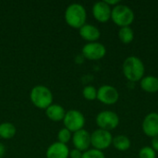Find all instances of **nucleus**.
<instances>
[{
    "label": "nucleus",
    "instance_id": "12",
    "mask_svg": "<svg viewBox=\"0 0 158 158\" xmlns=\"http://www.w3.org/2000/svg\"><path fill=\"white\" fill-rule=\"evenodd\" d=\"M111 6H109L105 1L95 2L92 8L94 18L101 23L107 22L111 19Z\"/></svg>",
    "mask_w": 158,
    "mask_h": 158
},
{
    "label": "nucleus",
    "instance_id": "25",
    "mask_svg": "<svg viewBox=\"0 0 158 158\" xmlns=\"http://www.w3.org/2000/svg\"><path fill=\"white\" fill-rule=\"evenodd\" d=\"M151 147H152L156 152H158V136H156V137L152 138V141H151Z\"/></svg>",
    "mask_w": 158,
    "mask_h": 158
},
{
    "label": "nucleus",
    "instance_id": "17",
    "mask_svg": "<svg viewBox=\"0 0 158 158\" xmlns=\"http://www.w3.org/2000/svg\"><path fill=\"white\" fill-rule=\"evenodd\" d=\"M112 144L118 151L125 152L131 148V143L130 138L126 135H118L116 137H113Z\"/></svg>",
    "mask_w": 158,
    "mask_h": 158
},
{
    "label": "nucleus",
    "instance_id": "1",
    "mask_svg": "<svg viewBox=\"0 0 158 158\" xmlns=\"http://www.w3.org/2000/svg\"><path fill=\"white\" fill-rule=\"evenodd\" d=\"M122 72L128 81L131 82L139 81L144 77V64L142 59L135 56H128L123 62Z\"/></svg>",
    "mask_w": 158,
    "mask_h": 158
},
{
    "label": "nucleus",
    "instance_id": "22",
    "mask_svg": "<svg viewBox=\"0 0 158 158\" xmlns=\"http://www.w3.org/2000/svg\"><path fill=\"white\" fill-rule=\"evenodd\" d=\"M139 158H156V152L151 146H144L139 152Z\"/></svg>",
    "mask_w": 158,
    "mask_h": 158
},
{
    "label": "nucleus",
    "instance_id": "16",
    "mask_svg": "<svg viewBox=\"0 0 158 158\" xmlns=\"http://www.w3.org/2000/svg\"><path fill=\"white\" fill-rule=\"evenodd\" d=\"M141 88L150 94L157 93L158 92V78L155 76H144L140 81Z\"/></svg>",
    "mask_w": 158,
    "mask_h": 158
},
{
    "label": "nucleus",
    "instance_id": "7",
    "mask_svg": "<svg viewBox=\"0 0 158 158\" xmlns=\"http://www.w3.org/2000/svg\"><path fill=\"white\" fill-rule=\"evenodd\" d=\"M112 141L113 136L110 131L97 129L91 133V146L94 149L103 152L112 144Z\"/></svg>",
    "mask_w": 158,
    "mask_h": 158
},
{
    "label": "nucleus",
    "instance_id": "24",
    "mask_svg": "<svg viewBox=\"0 0 158 158\" xmlns=\"http://www.w3.org/2000/svg\"><path fill=\"white\" fill-rule=\"evenodd\" d=\"M82 152L74 148L72 150H69V158H81L82 157Z\"/></svg>",
    "mask_w": 158,
    "mask_h": 158
},
{
    "label": "nucleus",
    "instance_id": "26",
    "mask_svg": "<svg viewBox=\"0 0 158 158\" xmlns=\"http://www.w3.org/2000/svg\"><path fill=\"white\" fill-rule=\"evenodd\" d=\"M109 6H116L117 5H118V4H120V2L118 1V0H104Z\"/></svg>",
    "mask_w": 158,
    "mask_h": 158
},
{
    "label": "nucleus",
    "instance_id": "9",
    "mask_svg": "<svg viewBox=\"0 0 158 158\" xmlns=\"http://www.w3.org/2000/svg\"><path fill=\"white\" fill-rule=\"evenodd\" d=\"M119 94L112 85H103L97 89V100L104 105L111 106L118 101Z\"/></svg>",
    "mask_w": 158,
    "mask_h": 158
},
{
    "label": "nucleus",
    "instance_id": "13",
    "mask_svg": "<svg viewBox=\"0 0 158 158\" xmlns=\"http://www.w3.org/2000/svg\"><path fill=\"white\" fill-rule=\"evenodd\" d=\"M69 149L67 144L55 142L48 146L45 152L46 158H69Z\"/></svg>",
    "mask_w": 158,
    "mask_h": 158
},
{
    "label": "nucleus",
    "instance_id": "8",
    "mask_svg": "<svg viewBox=\"0 0 158 158\" xmlns=\"http://www.w3.org/2000/svg\"><path fill=\"white\" fill-rule=\"evenodd\" d=\"M81 54L83 57L88 60H100L106 54V46L98 42L87 43L83 45L81 49Z\"/></svg>",
    "mask_w": 158,
    "mask_h": 158
},
{
    "label": "nucleus",
    "instance_id": "14",
    "mask_svg": "<svg viewBox=\"0 0 158 158\" xmlns=\"http://www.w3.org/2000/svg\"><path fill=\"white\" fill-rule=\"evenodd\" d=\"M79 34L83 40L87 41L88 43L97 42V40L101 36V32L96 26L87 23L79 29Z\"/></svg>",
    "mask_w": 158,
    "mask_h": 158
},
{
    "label": "nucleus",
    "instance_id": "19",
    "mask_svg": "<svg viewBox=\"0 0 158 158\" xmlns=\"http://www.w3.org/2000/svg\"><path fill=\"white\" fill-rule=\"evenodd\" d=\"M118 38H119L120 42H122L123 44H129L134 39V31L131 28V26L122 27L118 31Z\"/></svg>",
    "mask_w": 158,
    "mask_h": 158
},
{
    "label": "nucleus",
    "instance_id": "6",
    "mask_svg": "<svg viewBox=\"0 0 158 158\" xmlns=\"http://www.w3.org/2000/svg\"><path fill=\"white\" fill-rule=\"evenodd\" d=\"M96 125L99 129L110 131L115 130L119 124V118L117 113L110 110H104L97 114L95 118Z\"/></svg>",
    "mask_w": 158,
    "mask_h": 158
},
{
    "label": "nucleus",
    "instance_id": "15",
    "mask_svg": "<svg viewBox=\"0 0 158 158\" xmlns=\"http://www.w3.org/2000/svg\"><path fill=\"white\" fill-rule=\"evenodd\" d=\"M66 112L67 111L65 110V108L62 106L57 105V104H52L45 109L46 117L54 122L63 121Z\"/></svg>",
    "mask_w": 158,
    "mask_h": 158
},
{
    "label": "nucleus",
    "instance_id": "4",
    "mask_svg": "<svg viewBox=\"0 0 158 158\" xmlns=\"http://www.w3.org/2000/svg\"><path fill=\"white\" fill-rule=\"evenodd\" d=\"M111 19L116 25L119 26L120 28L128 27L131 26V24L134 20V12L127 5L118 4L116 6L112 7Z\"/></svg>",
    "mask_w": 158,
    "mask_h": 158
},
{
    "label": "nucleus",
    "instance_id": "11",
    "mask_svg": "<svg viewBox=\"0 0 158 158\" xmlns=\"http://www.w3.org/2000/svg\"><path fill=\"white\" fill-rule=\"evenodd\" d=\"M142 129L143 133L151 138L158 136V113L151 112L143 118Z\"/></svg>",
    "mask_w": 158,
    "mask_h": 158
},
{
    "label": "nucleus",
    "instance_id": "3",
    "mask_svg": "<svg viewBox=\"0 0 158 158\" xmlns=\"http://www.w3.org/2000/svg\"><path fill=\"white\" fill-rule=\"evenodd\" d=\"M30 99L32 105L39 109H46L53 104V94L44 85H35L30 93Z\"/></svg>",
    "mask_w": 158,
    "mask_h": 158
},
{
    "label": "nucleus",
    "instance_id": "5",
    "mask_svg": "<svg viewBox=\"0 0 158 158\" xmlns=\"http://www.w3.org/2000/svg\"><path fill=\"white\" fill-rule=\"evenodd\" d=\"M63 124L64 128L74 133L83 129L85 125V117L81 111L77 109H70L66 112Z\"/></svg>",
    "mask_w": 158,
    "mask_h": 158
},
{
    "label": "nucleus",
    "instance_id": "2",
    "mask_svg": "<svg viewBox=\"0 0 158 158\" xmlns=\"http://www.w3.org/2000/svg\"><path fill=\"white\" fill-rule=\"evenodd\" d=\"M64 19L66 23L73 28L80 29L86 24L87 12L85 7L79 3H72L69 5L64 13Z\"/></svg>",
    "mask_w": 158,
    "mask_h": 158
},
{
    "label": "nucleus",
    "instance_id": "10",
    "mask_svg": "<svg viewBox=\"0 0 158 158\" xmlns=\"http://www.w3.org/2000/svg\"><path fill=\"white\" fill-rule=\"evenodd\" d=\"M72 143L74 148L81 151L82 153L89 150L91 146V133L82 129L72 133Z\"/></svg>",
    "mask_w": 158,
    "mask_h": 158
},
{
    "label": "nucleus",
    "instance_id": "18",
    "mask_svg": "<svg viewBox=\"0 0 158 158\" xmlns=\"http://www.w3.org/2000/svg\"><path fill=\"white\" fill-rule=\"evenodd\" d=\"M17 132L16 126L11 122H3L0 124V138L4 140L12 139Z\"/></svg>",
    "mask_w": 158,
    "mask_h": 158
},
{
    "label": "nucleus",
    "instance_id": "21",
    "mask_svg": "<svg viewBox=\"0 0 158 158\" xmlns=\"http://www.w3.org/2000/svg\"><path fill=\"white\" fill-rule=\"evenodd\" d=\"M57 142L67 144L68 143H69L72 139V132L69 131L68 129L66 128H62L61 130H59V131L57 132Z\"/></svg>",
    "mask_w": 158,
    "mask_h": 158
},
{
    "label": "nucleus",
    "instance_id": "20",
    "mask_svg": "<svg viewBox=\"0 0 158 158\" xmlns=\"http://www.w3.org/2000/svg\"><path fill=\"white\" fill-rule=\"evenodd\" d=\"M83 97L88 101H94L97 98V89L93 85H87L82 90Z\"/></svg>",
    "mask_w": 158,
    "mask_h": 158
},
{
    "label": "nucleus",
    "instance_id": "27",
    "mask_svg": "<svg viewBox=\"0 0 158 158\" xmlns=\"http://www.w3.org/2000/svg\"><path fill=\"white\" fill-rule=\"evenodd\" d=\"M5 154H6V146L2 143H0V158L4 157Z\"/></svg>",
    "mask_w": 158,
    "mask_h": 158
},
{
    "label": "nucleus",
    "instance_id": "23",
    "mask_svg": "<svg viewBox=\"0 0 158 158\" xmlns=\"http://www.w3.org/2000/svg\"><path fill=\"white\" fill-rule=\"evenodd\" d=\"M81 158H106V156L102 151L93 148V149H89V150L83 152Z\"/></svg>",
    "mask_w": 158,
    "mask_h": 158
}]
</instances>
